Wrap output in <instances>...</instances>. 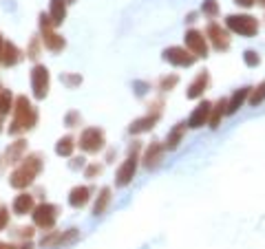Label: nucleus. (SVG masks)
<instances>
[{
	"instance_id": "obj_1",
	"label": "nucleus",
	"mask_w": 265,
	"mask_h": 249,
	"mask_svg": "<svg viewBox=\"0 0 265 249\" xmlns=\"http://www.w3.org/2000/svg\"><path fill=\"white\" fill-rule=\"evenodd\" d=\"M42 167H44V157L40 152H31V155H27L13 167V172L9 174V185L13 190H27L29 185L35 183L38 174L42 172Z\"/></svg>"
},
{
	"instance_id": "obj_2",
	"label": "nucleus",
	"mask_w": 265,
	"mask_h": 249,
	"mask_svg": "<svg viewBox=\"0 0 265 249\" xmlns=\"http://www.w3.org/2000/svg\"><path fill=\"white\" fill-rule=\"evenodd\" d=\"M13 119L9 124V135H20V133H29L38 126V108L29 101L27 95H18L16 104H13Z\"/></svg>"
},
{
	"instance_id": "obj_3",
	"label": "nucleus",
	"mask_w": 265,
	"mask_h": 249,
	"mask_svg": "<svg viewBox=\"0 0 265 249\" xmlns=\"http://www.w3.org/2000/svg\"><path fill=\"white\" fill-rule=\"evenodd\" d=\"M226 29L230 33L243 35V38H254L261 29V22L250 13H232V16L226 18Z\"/></svg>"
},
{
	"instance_id": "obj_4",
	"label": "nucleus",
	"mask_w": 265,
	"mask_h": 249,
	"mask_svg": "<svg viewBox=\"0 0 265 249\" xmlns=\"http://www.w3.org/2000/svg\"><path fill=\"white\" fill-rule=\"evenodd\" d=\"M58 216H60V207L55 205V203H38L35 205V210L31 212V218H33V225L40 227L42 232H51L55 227V223H58Z\"/></svg>"
},
{
	"instance_id": "obj_5",
	"label": "nucleus",
	"mask_w": 265,
	"mask_h": 249,
	"mask_svg": "<svg viewBox=\"0 0 265 249\" xmlns=\"http://www.w3.org/2000/svg\"><path fill=\"white\" fill-rule=\"evenodd\" d=\"M78 146L80 150L86 152V155H98L106 148V135L104 130L98 128V126H89L80 133V139H78Z\"/></svg>"
},
{
	"instance_id": "obj_6",
	"label": "nucleus",
	"mask_w": 265,
	"mask_h": 249,
	"mask_svg": "<svg viewBox=\"0 0 265 249\" xmlns=\"http://www.w3.org/2000/svg\"><path fill=\"white\" fill-rule=\"evenodd\" d=\"M51 88V73L44 64H35L31 69V90L35 99H44Z\"/></svg>"
},
{
	"instance_id": "obj_7",
	"label": "nucleus",
	"mask_w": 265,
	"mask_h": 249,
	"mask_svg": "<svg viewBox=\"0 0 265 249\" xmlns=\"http://www.w3.org/2000/svg\"><path fill=\"white\" fill-rule=\"evenodd\" d=\"M206 38H208V44H210L215 51H228L232 44V38H230V31L226 27H221L219 22H210L206 27Z\"/></svg>"
},
{
	"instance_id": "obj_8",
	"label": "nucleus",
	"mask_w": 265,
	"mask_h": 249,
	"mask_svg": "<svg viewBox=\"0 0 265 249\" xmlns=\"http://www.w3.org/2000/svg\"><path fill=\"white\" fill-rule=\"evenodd\" d=\"M183 42H186V49L190 51L192 55H197L199 58L206 60L208 58V51H210V44H208V38L203 31H199V29H188L186 35H183Z\"/></svg>"
},
{
	"instance_id": "obj_9",
	"label": "nucleus",
	"mask_w": 265,
	"mask_h": 249,
	"mask_svg": "<svg viewBox=\"0 0 265 249\" xmlns=\"http://www.w3.org/2000/svg\"><path fill=\"white\" fill-rule=\"evenodd\" d=\"M137 167H139V155H129L115 172V185L126 187L129 183H132V179H135V174H137Z\"/></svg>"
},
{
	"instance_id": "obj_10",
	"label": "nucleus",
	"mask_w": 265,
	"mask_h": 249,
	"mask_svg": "<svg viewBox=\"0 0 265 249\" xmlns=\"http://www.w3.org/2000/svg\"><path fill=\"white\" fill-rule=\"evenodd\" d=\"M164 60L172 67H179V69H188L197 62V55H192L186 47H168L164 51Z\"/></svg>"
},
{
	"instance_id": "obj_11",
	"label": "nucleus",
	"mask_w": 265,
	"mask_h": 249,
	"mask_svg": "<svg viewBox=\"0 0 265 249\" xmlns=\"http://www.w3.org/2000/svg\"><path fill=\"white\" fill-rule=\"evenodd\" d=\"M164 155H166V148L161 141H150L148 146L144 148V155H141V166L146 170H157L164 161Z\"/></svg>"
},
{
	"instance_id": "obj_12",
	"label": "nucleus",
	"mask_w": 265,
	"mask_h": 249,
	"mask_svg": "<svg viewBox=\"0 0 265 249\" xmlns=\"http://www.w3.org/2000/svg\"><path fill=\"white\" fill-rule=\"evenodd\" d=\"M210 113H212V104H210V101H206V99L199 101L197 108L190 113V117H188L186 126H188V128H192V130L203 128V126H208V121H210Z\"/></svg>"
},
{
	"instance_id": "obj_13",
	"label": "nucleus",
	"mask_w": 265,
	"mask_h": 249,
	"mask_svg": "<svg viewBox=\"0 0 265 249\" xmlns=\"http://www.w3.org/2000/svg\"><path fill=\"white\" fill-rule=\"evenodd\" d=\"M208 86H210V73H208V71H199L197 78L188 84L186 97L188 99H203V93L208 90Z\"/></svg>"
},
{
	"instance_id": "obj_14",
	"label": "nucleus",
	"mask_w": 265,
	"mask_h": 249,
	"mask_svg": "<svg viewBox=\"0 0 265 249\" xmlns=\"http://www.w3.org/2000/svg\"><path fill=\"white\" fill-rule=\"evenodd\" d=\"M22 58H24V51L20 49L16 42H7V40H4L2 53H0V64L11 69V67H16V64L22 62Z\"/></svg>"
},
{
	"instance_id": "obj_15",
	"label": "nucleus",
	"mask_w": 265,
	"mask_h": 249,
	"mask_svg": "<svg viewBox=\"0 0 265 249\" xmlns=\"http://www.w3.org/2000/svg\"><path fill=\"white\" fill-rule=\"evenodd\" d=\"M35 205H38L35 203V194H31V192H20L11 203V212L16 216H27L35 210Z\"/></svg>"
},
{
	"instance_id": "obj_16",
	"label": "nucleus",
	"mask_w": 265,
	"mask_h": 249,
	"mask_svg": "<svg viewBox=\"0 0 265 249\" xmlns=\"http://www.w3.org/2000/svg\"><path fill=\"white\" fill-rule=\"evenodd\" d=\"M27 157V139H16L13 144H9V148L4 150V155H2V159H4V164L7 166H18L20 161Z\"/></svg>"
},
{
	"instance_id": "obj_17",
	"label": "nucleus",
	"mask_w": 265,
	"mask_h": 249,
	"mask_svg": "<svg viewBox=\"0 0 265 249\" xmlns=\"http://www.w3.org/2000/svg\"><path fill=\"white\" fill-rule=\"evenodd\" d=\"M40 38H42L44 49H49L51 53H60V51H64V47H66V40L55 31L53 27H51V29H40Z\"/></svg>"
},
{
	"instance_id": "obj_18",
	"label": "nucleus",
	"mask_w": 265,
	"mask_h": 249,
	"mask_svg": "<svg viewBox=\"0 0 265 249\" xmlns=\"http://www.w3.org/2000/svg\"><path fill=\"white\" fill-rule=\"evenodd\" d=\"M157 121H159V115L146 113L144 117H137L135 121H131L129 133H131V135H144V133H150V130L157 126Z\"/></svg>"
},
{
	"instance_id": "obj_19",
	"label": "nucleus",
	"mask_w": 265,
	"mask_h": 249,
	"mask_svg": "<svg viewBox=\"0 0 265 249\" xmlns=\"http://www.w3.org/2000/svg\"><path fill=\"white\" fill-rule=\"evenodd\" d=\"M91 194H93V190H91L89 185H75L73 190L69 192V205L73 207V210H82L86 203L91 201Z\"/></svg>"
},
{
	"instance_id": "obj_20",
	"label": "nucleus",
	"mask_w": 265,
	"mask_h": 249,
	"mask_svg": "<svg viewBox=\"0 0 265 249\" xmlns=\"http://www.w3.org/2000/svg\"><path fill=\"white\" fill-rule=\"evenodd\" d=\"M186 121H179V124H175L170 130H168L166 135V141H164V148L166 150H177L179 148V144L183 141V137H186Z\"/></svg>"
},
{
	"instance_id": "obj_21",
	"label": "nucleus",
	"mask_w": 265,
	"mask_h": 249,
	"mask_svg": "<svg viewBox=\"0 0 265 249\" xmlns=\"http://www.w3.org/2000/svg\"><path fill=\"white\" fill-rule=\"evenodd\" d=\"M223 117H228V97H219L215 104H212V113H210L208 126H210L212 130H217L219 126H221Z\"/></svg>"
},
{
	"instance_id": "obj_22",
	"label": "nucleus",
	"mask_w": 265,
	"mask_h": 249,
	"mask_svg": "<svg viewBox=\"0 0 265 249\" xmlns=\"http://www.w3.org/2000/svg\"><path fill=\"white\" fill-rule=\"evenodd\" d=\"M250 90H252V86H243V88H237L230 97H228V115H234L243 104H246L248 97H250Z\"/></svg>"
},
{
	"instance_id": "obj_23",
	"label": "nucleus",
	"mask_w": 265,
	"mask_h": 249,
	"mask_svg": "<svg viewBox=\"0 0 265 249\" xmlns=\"http://www.w3.org/2000/svg\"><path fill=\"white\" fill-rule=\"evenodd\" d=\"M111 201H113V192H111V187H102L98 199L93 203V216H104L106 210H109Z\"/></svg>"
},
{
	"instance_id": "obj_24",
	"label": "nucleus",
	"mask_w": 265,
	"mask_h": 249,
	"mask_svg": "<svg viewBox=\"0 0 265 249\" xmlns=\"http://www.w3.org/2000/svg\"><path fill=\"white\" fill-rule=\"evenodd\" d=\"M66 0H49V18L53 20L55 27H60V24L66 20Z\"/></svg>"
},
{
	"instance_id": "obj_25",
	"label": "nucleus",
	"mask_w": 265,
	"mask_h": 249,
	"mask_svg": "<svg viewBox=\"0 0 265 249\" xmlns=\"http://www.w3.org/2000/svg\"><path fill=\"white\" fill-rule=\"evenodd\" d=\"M75 146H78V139L71 135H64L58 139V144H55V155L58 157H73V150Z\"/></svg>"
},
{
	"instance_id": "obj_26",
	"label": "nucleus",
	"mask_w": 265,
	"mask_h": 249,
	"mask_svg": "<svg viewBox=\"0 0 265 249\" xmlns=\"http://www.w3.org/2000/svg\"><path fill=\"white\" fill-rule=\"evenodd\" d=\"M78 238H80V230H78V227H71V230H66V232H60L53 249H62V247L73 245V243L78 241Z\"/></svg>"
},
{
	"instance_id": "obj_27",
	"label": "nucleus",
	"mask_w": 265,
	"mask_h": 249,
	"mask_svg": "<svg viewBox=\"0 0 265 249\" xmlns=\"http://www.w3.org/2000/svg\"><path fill=\"white\" fill-rule=\"evenodd\" d=\"M42 49H44L42 38H40V35H33V38L29 40V44H27V51H24V55H27L29 60H38L40 55H42Z\"/></svg>"
},
{
	"instance_id": "obj_28",
	"label": "nucleus",
	"mask_w": 265,
	"mask_h": 249,
	"mask_svg": "<svg viewBox=\"0 0 265 249\" xmlns=\"http://www.w3.org/2000/svg\"><path fill=\"white\" fill-rule=\"evenodd\" d=\"M13 104H16V97H13L11 90H2L0 93V115H9L13 113Z\"/></svg>"
},
{
	"instance_id": "obj_29",
	"label": "nucleus",
	"mask_w": 265,
	"mask_h": 249,
	"mask_svg": "<svg viewBox=\"0 0 265 249\" xmlns=\"http://www.w3.org/2000/svg\"><path fill=\"white\" fill-rule=\"evenodd\" d=\"M177 84H179V75L170 73V75H164V78H159V82H157V88H159V93H170V90H175Z\"/></svg>"
},
{
	"instance_id": "obj_30",
	"label": "nucleus",
	"mask_w": 265,
	"mask_h": 249,
	"mask_svg": "<svg viewBox=\"0 0 265 249\" xmlns=\"http://www.w3.org/2000/svg\"><path fill=\"white\" fill-rule=\"evenodd\" d=\"M248 101H250V106H259V104H263V101H265V80L259 86H254V88L250 90Z\"/></svg>"
},
{
	"instance_id": "obj_31",
	"label": "nucleus",
	"mask_w": 265,
	"mask_h": 249,
	"mask_svg": "<svg viewBox=\"0 0 265 249\" xmlns=\"http://www.w3.org/2000/svg\"><path fill=\"white\" fill-rule=\"evenodd\" d=\"M219 11H221V9H219V2H217V0H203V2H201V13H203L206 18L215 20V18L219 16Z\"/></svg>"
},
{
	"instance_id": "obj_32",
	"label": "nucleus",
	"mask_w": 265,
	"mask_h": 249,
	"mask_svg": "<svg viewBox=\"0 0 265 249\" xmlns=\"http://www.w3.org/2000/svg\"><path fill=\"white\" fill-rule=\"evenodd\" d=\"M102 172H104V166L98 164V161H91V164H86V167H84V179H98Z\"/></svg>"
},
{
	"instance_id": "obj_33",
	"label": "nucleus",
	"mask_w": 265,
	"mask_h": 249,
	"mask_svg": "<svg viewBox=\"0 0 265 249\" xmlns=\"http://www.w3.org/2000/svg\"><path fill=\"white\" fill-rule=\"evenodd\" d=\"M80 124H82V115H80V110H69V113L64 115L66 128H80Z\"/></svg>"
},
{
	"instance_id": "obj_34",
	"label": "nucleus",
	"mask_w": 265,
	"mask_h": 249,
	"mask_svg": "<svg viewBox=\"0 0 265 249\" xmlns=\"http://www.w3.org/2000/svg\"><path fill=\"white\" fill-rule=\"evenodd\" d=\"M243 62H246V67H248V69H257L259 64H261V55H259L257 51L248 49L246 53H243Z\"/></svg>"
},
{
	"instance_id": "obj_35",
	"label": "nucleus",
	"mask_w": 265,
	"mask_h": 249,
	"mask_svg": "<svg viewBox=\"0 0 265 249\" xmlns=\"http://www.w3.org/2000/svg\"><path fill=\"white\" fill-rule=\"evenodd\" d=\"M62 82H64V86H69V88H75V86L82 84V75L80 73H66V75H62Z\"/></svg>"
},
{
	"instance_id": "obj_36",
	"label": "nucleus",
	"mask_w": 265,
	"mask_h": 249,
	"mask_svg": "<svg viewBox=\"0 0 265 249\" xmlns=\"http://www.w3.org/2000/svg\"><path fill=\"white\" fill-rule=\"evenodd\" d=\"M9 225V207L0 205V232H4Z\"/></svg>"
},
{
	"instance_id": "obj_37",
	"label": "nucleus",
	"mask_w": 265,
	"mask_h": 249,
	"mask_svg": "<svg viewBox=\"0 0 265 249\" xmlns=\"http://www.w3.org/2000/svg\"><path fill=\"white\" fill-rule=\"evenodd\" d=\"M33 234H35V225L20 227V230H18V236H20V238H24V241H31V238H33Z\"/></svg>"
},
{
	"instance_id": "obj_38",
	"label": "nucleus",
	"mask_w": 265,
	"mask_h": 249,
	"mask_svg": "<svg viewBox=\"0 0 265 249\" xmlns=\"http://www.w3.org/2000/svg\"><path fill=\"white\" fill-rule=\"evenodd\" d=\"M69 167H71V170H82V167H86V159H84V157H73Z\"/></svg>"
},
{
	"instance_id": "obj_39",
	"label": "nucleus",
	"mask_w": 265,
	"mask_h": 249,
	"mask_svg": "<svg viewBox=\"0 0 265 249\" xmlns=\"http://www.w3.org/2000/svg\"><path fill=\"white\" fill-rule=\"evenodd\" d=\"M132 88H135V93H137V95H144L146 90L150 88V86L146 84V82H135V84H132Z\"/></svg>"
},
{
	"instance_id": "obj_40",
	"label": "nucleus",
	"mask_w": 265,
	"mask_h": 249,
	"mask_svg": "<svg viewBox=\"0 0 265 249\" xmlns=\"http://www.w3.org/2000/svg\"><path fill=\"white\" fill-rule=\"evenodd\" d=\"M141 152V141H132L129 146V155H139Z\"/></svg>"
},
{
	"instance_id": "obj_41",
	"label": "nucleus",
	"mask_w": 265,
	"mask_h": 249,
	"mask_svg": "<svg viewBox=\"0 0 265 249\" xmlns=\"http://www.w3.org/2000/svg\"><path fill=\"white\" fill-rule=\"evenodd\" d=\"M234 2H237L239 7H246V9H250V7H254V4H257V0H234Z\"/></svg>"
},
{
	"instance_id": "obj_42",
	"label": "nucleus",
	"mask_w": 265,
	"mask_h": 249,
	"mask_svg": "<svg viewBox=\"0 0 265 249\" xmlns=\"http://www.w3.org/2000/svg\"><path fill=\"white\" fill-rule=\"evenodd\" d=\"M113 159H115V150L109 148V152H106V164H113Z\"/></svg>"
},
{
	"instance_id": "obj_43",
	"label": "nucleus",
	"mask_w": 265,
	"mask_h": 249,
	"mask_svg": "<svg viewBox=\"0 0 265 249\" xmlns=\"http://www.w3.org/2000/svg\"><path fill=\"white\" fill-rule=\"evenodd\" d=\"M186 22H190V24H192V22H197V13H195V11L188 13V16H186Z\"/></svg>"
},
{
	"instance_id": "obj_44",
	"label": "nucleus",
	"mask_w": 265,
	"mask_h": 249,
	"mask_svg": "<svg viewBox=\"0 0 265 249\" xmlns=\"http://www.w3.org/2000/svg\"><path fill=\"white\" fill-rule=\"evenodd\" d=\"M2 249H18V245H16V243H4Z\"/></svg>"
},
{
	"instance_id": "obj_45",
	"label": "nucleus",
	"mask_w": 265,
	"mask_h": 249,
	"mask_svg": "<svg viewBox=\"0 0 265 249\" xmlns=\"http://www.w3.org/2000/svg\"><path fill=\"white\" fill-rule=\"evenodd\" d=\"M18 249H33V247H31V243H24V245H20Z\"/></svg>"
},
{
	"instance_id": "obj_46",
	"label": "nucleus",
	"mask_w": 265,
	"mask_h": 249,
	"mask_svg": "<svg viewBox=\"0 0 265 249\" xmlns=\"http://www.w3.org/2000/svg\"><path fill=\"white\" fill-rule=\"evenodd\" d=\"M2 47H4V38H2V33H0V53H2Z\"/></svg>"
},
{
	"instance_id": "obj_47",
	"label": "nucleus",
	"mask_w": 265,
	"mask_h": 249,
	"mask_svg": "<svg viewBox=\"0 0 265 249\" xmlns=\"http://www.w3.org/2000/svg\"><path fill=\"white\" fill-rule=\"evenodd\" d=\"M257 4H261V7H265V0H257Z\"/></svg>"
},
{
	"instance_id": "obj_48",
	"label": "nucleus",
	"mask_w": 265,
	"mask_h": 249,
	"mask_svg": "<svg viewBox=\"0 0 265 249\" xmlns=\"http://www.w3.org/2000/svg\"><path fill=\"white\" fill-rule=\"evenodd\" d=\"M0 133H2V115H0Z\"/></svg>"
},
{
	"instance_id": "obj_49",
	"label": "nucleus",
	"mask_w": 265,
	"mask_h": 249,
	"mask_svg": "<svg viewBox=\"0 0 265 249\" xmlns=\"http://www.w3.org/2000/svg\"><path fill=\"white\" fill-rule=\"evenodd\" d=\"M75 2V0H66V4H73Z\"/></svg>"
},
{
	"instance_id": "obj_50",
	"label": "nucleus",
	"mask_w": 265,
	"mask_h": 249,
	"mask_svg": "<svg viewBox=\"0 0 265 249\" xmlns=\"http://www.w3.org/2000/svg\"><path fill=\"white\" fill-rule=\"evenodd\" d=\"M2 90H4V88H2V86H0V93H2Z\"/></svg>"
},
{
	"instance_id": "obj_51",
	"label": "nucleus",
	"mask_w": 265,
	"mask_h": 249,
	"mask_svg": "<svg viewBox=\"0 0 265 249\" xmlns=\"http://www.w3.org/2000/svg\"><path fill=\"white\" fill-rule=\"evenodd\" d=\"M2 245H4V243H0V249H2Z\"/></svg>"
}]
</instances>
